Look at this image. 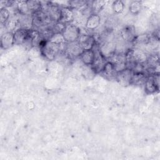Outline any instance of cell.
<instances>
[{"label":"cell","mask_w":160,"mask_h":160,"mask_svg":"<svg viewBox=\"0 0 160 160\" xmlns=\"http://www.w3.org/2000/svg\"><path fill=\"white\" fill-rule=\"evenodd\" d=\"M79 58L86 66H91L95 58V52L93 49L84 50L81 54Z\"/></svg>","instance_id":"ac0fdd59"},{"label":"cell","mask_w":160,"mask_h":160,"mask_svg":"<svg viewBox=\"0 0 160 160\" xmlns=\"http://www.w3.org/2000/svg\"><path fill=\"white\" fill-rule=\"evenodd\" d=\"M116 43L112 41L102 42L99 47L101 54L108 60L116 53Z\"/></svg>","instance_id":"9c48e42d"},{"label":"cell","mask_w":160,"mask_h":160,"mask_svg":"<svg viewBox=\"0 0 160 160\" xmlns=\"http://www.w3.org/2000/svg\"><path fill=\"white\" fill-rule=\"evenodd\" d=\"M148 76L145 72H132L129 85L141 86L144 84Z\"/></svg>","instance_id":"ffe728a7"},{"label":"cell","mask_w":160,"mask_h":160,"mask_svg":"<svg viewBox=\"0 0 160 160\" xmlns=\"http://www.w3.org/2000/svg\"><path fill=\"white\" fill-rule=\"evenodd\" d=\"M106 1L102 0L93 1L91 3V9L92 13L98 14L104 8Z\"/></svg>","instance_id":"cb8c5ba5"},{"label":"cell","mask_w":160,"mask_h":160,"mask_svg":"<svg viewBox=\"0 0 160 160\" xmlns=\"http://www.w3.org/2000/svg\"><path fill=\"white\" fill-rule=\"evenodd\" d=\"M21 29L25 30H31L33 29V19L31 14H21L18 18Z\"/></svg>","instance_id":"9a60e30c"},{"label":"cell","mask_w":160,"mask_h":160,"mask_svg":"<svg viewBox=\"0 0 160 160\" xmlns=\"http://www.w3.org/2000/svg\"><path fill=\"white\" fill-rule=\"evenodd\" d=\"M144 91L147 94H152L159 89V73L147 77L144 82Z\"/></svg>","instance_id":"277c9868"},{"label":"cell","mask_w":160,"mask_h":160,"mask_svg":"<svg viewBox=\"0 0 160 160\" xmlns=\"http://www.w3.org/2000/svg\"><path fill=\"white\" fill-rule=\"evenodd\" d=\"M146 65L147 68H152L159 71V54L156 52L148 54Z\"/></svg>","instance_id":"e0dca14e"},{"label":"cell","mask_w":160,"mask_h":160,"mask_svg":"<svg viewBox=\"0 0 160 160\" xmlns=\"http://www.w3.org/2000/svg\"><path fill=\"white\" fill-rule=\"evenodd\" d=\"M101 24V17L98 14H91L87 18L85 28L89 31L96 30Z\"/></svg>","instance_id":"7c38bea8"},{"label":"cell","mask_w":160,"mask_h":160,"mask_svg":"<svg viewBox=\"0 0 160 160\" xmlns=\"http://www.w3.org/2000/svg\"><path fill=\"white\" fill-rule=\"evenodd\" d=\"M78 41L84 51L92 49L97 44L95 38L91 34H80Z\"/></svg>","instance_id":"ba28073f"},{"label":"cell","mask_w":160,"mask_h":160,"mask_svg":"<svg viewBox=\"0 0 160 160\" xmlns=\"http://www.w3.org/2000/svg\"><path fill=\"white\" fill-rule=\"evenodd\" d=\"M108 61L111 62L113 64L117 72L122 71L126 68L125 54L115 53L112 56L109 58Z\"/></svg>","instance_id":"52a82bcc"},{"label":"cell","mask_w":160,"mask_h":160,"mask_svg":"<svg viewBox=\"0 0 160 160\" xmlns=\"http://www.w3.org/2000/svg\"><path fill=\"white\" fill-rule=\"evenodd\" d=\"M48 41L58 45H61L66 42L62 34L58 32L54 33Z\"/></svg>","instance_id":"83f0119b"},{"label":"cell","mask_w":160,"mask_h":160,"mask_svg":"<svg viewBox=\"0 0 160 160\" xmlns=\"http://www.w3.org/2000/svg\"><path fill=\"white\" fill-rule=\"evenodd\" d=\"M61 16L60 21L66 24H69L72 22L74 18V11L68 6H62L61 7Z\"/></svg>","instance_id":"2e32d148"},{"label":"cell","mask_w":160,"mask_h":160,"mask_svg":"<svg viewBox=\"0 0 160 160\" xmlns=\"http://www.w3.org/2000/svg\"><path fill=\"white\" fill-rule=\"evenodd\" d=\"M142 9V2L140 1H133L130 3L129 9L131 14L136 15L140 12Z\"/></svg>","instance_id":"4316f807"},{"label":"cell","mask_w":160,"mask_h":160,"mask_svg":"<svg viewBox=\"0 0 160 160\" xmlns=\"http://www.w3.org/2000/svg\"><path fill=\"white\" fill-rule=\"evenodd\" d=\"M27 4L29 10L31 12L39 11L41 9V1L38 0H28Z\"/></svg>","instance_id":"484cf974"},{"label":"cell","mask_w":160,"mask_h":160,"mask_svg":"<svg viewBox=\"0 0 160 160\" xmlns=\"http://www.w3.org/2000/svg\"><path fill=\"white\" fill-rule=\"evenodd\" d=\"M132 74V71L131 69L126 68L125 69L117 72L116 79L122 85H129L130 80Z\"/></svg>","instance_id":"4fadbf2b"},{"label":"cell","mask_w":160,"mask_h":160,"mask_svg":"<svg viewBox=\"0 0 160 160\" xmlns=\"http://www.w3.org/2000/svg\"><path fill=\"white\" fill-rule=\"evenodd\" d=\"M83 51L84 50L78 41H76L72 42L67 43L64 53L69 59L74 60L77 58H79Z\"/></svg>","instance_id":"5b68a950"},{"label":"cell","mask_w":160,"mask_h":160,"mask_svg":"<svg viewBox=\"0 0 160 160\" xmlns=\"http://www.w3.org/2000/svg\"><path fill=\"white\" fill-rule=\"evenodd\" d=\"M28 36V31L23 29H19L14 33V44L21 45L23 44Z\"/></svg>","instance_id":"44dd1931"},{"label":"cell","mask_w":160,"mask_h":160,"mask_svg":"<svg viewBox=\"0 0 160 160\" xmlns=\"http://www.w3.org/2000/svg\"><path fill=\"white\" fill-rule=\"evenodd\" d=\"M80 29L72 23L67 24L62 35L67 43L78 41L80 36Z\"/></svg>","instance_id":"3957f363"},{"label":"cell","mask_w":160,"mask_h":160,"mask_svg":"<svg viewBox=\"0 0 160 160\" xmlns=\"http://www.w3.org/2000/svg\"><path fill=\"white\" fill-rule=\"evenodd\" d=\"M10 17V12L6 8L0 9V22L1 25H6L9 21Z\"/></svg>","instance_id":"f1b7e54d"},{"label":"cell","mask_w":160,"mask_h":160,"mask_svg":"<svg viewBox=\"0 0 160 160\" xmlns=\"http://www.w3.org/2000/svg\"><path fill=\"white\" fill-rule=\"evenodd\" d=\"M124 4L122 1L118 0L113 1L112 4V8L115 14H121L124 9Z\"/></svg>","instance_id":"f546056e"},{"label":"cell","mask_w":160,"mask_h":160,"mask_svg":"<svg viewBox=\"0 0 160 160\" xmlns=\"http://www.w3.org/2000/svg\"><path fill=\"white\" fill-rule=\"evenodd\" d=\"M7 32L14 33L16 31L21 29L19 21L18 18H14L9 19L4 26Z\"/></svg>","instance_id":"603a6c76"},{"label":"cell","mask_w":160,"mask_h":160,"mask_svg":"<svg viewBox=\"0 0 160 160\" xmlns=\"http://www.w3.org/2000/svg\"><path fill=\"white\" fill-rule=\"evenodd\" d=\"M16 8L20 14H30L31 12L28 9L26 1H16Z\"/></svg>","instance_id":"d4e9b609"},{"label":"cell","mask_w":160,"mask_h":160,"mask_svg":"<svg viewBox=\"0 0 160 160\" xmlns=\"http://www.w3.org/2000/svg\"><path fill=\"white\" fill-rule=\"evenodd\" d=\"M14 45V33L6 31L1 36V48L6 50Z\"/></svg>","instance_id":"5bb4252c"},{"label":"cell","mask_w":160,"mask_h":160,"mask_svg":"<svg viewBox=\"0 0 160 160\" xmlns=\"http://www.w3.org/2000/svg\"><path fill=\"white\" fill-rule=\"evenodd\" d=\"M67 42L61 44V45H58L54 43H52L49 41H48L46 44L43 47L42 49H41V54L44 56L49 61L54 60L56 56L59 53L60 51L64 50L65 51L66 47L63 48L64 45L66 44Z\"/></svg>","instance_id":"6da1fadb"},{"label":"cell","mask_w":160,"mask_h":160,"mask_svg":"<svg viewBox=\"0 0 160 160\" xmlns=\"http://www.w3.org/2000/svg\"><path fill=\"white\" fill-rule=\"evenodd\" d=\"M61 7L52 2H51L48 11V14L52 22L54 23L60 21L61 16Z\"/></svg>","instance_id":"8fae6325"},{"label":"cell","mask_w":160,"mask_h":160,"mask_svg":"<svg viewBox=\"0 0 160 160\" xmlns=\"http://www.w3.org/2000/svg\"><path fill=\"white\" fill-rule=\"evenodd\" d=\"M101 74L106 79H115L117 72L113 66V64L108 61L106 64H105L103 70L101 72Z\"/></svg>","instance_id":"d6986e66"},{"label":"cell","mask_w":160,"mask_h":160,"mask_svg":"<svg viewBox=\"0 0 160 160\" xmlns=\"http://www.w3.org/2000/svg\"><path fill=\"white\" fill-rule=\"evenodd\" d=\"M31 15L33 19V27L36 28L37 30L49 26L52 22L48 13L41 10L32 12Z\"/></svg>","instance_id":"7a4b0ae2"},{"label":"cell","mask_w":160,"mask_h":160,"mask_svg":"<svg viewBox=\"0 0 160 160\" xmlns=\"http://www.w3.org/2000/svg\"><path fill=\"white\" fill-rule=\"evenodd\" d=\"M67 24L64 23L61 21L57 22L54 24L52 26V29L54 31V32H58V33H62L64 32L65 30V28L66 27Z\"/></svg>","instance_id":"4dcf8cb0"},{"label":"cell","mask_w":160,"mask_h":160,"mask_svg":"<svg viewBox=\"0 0 160 160\" xmlns=\"http://www.w3.org/2000/svg\"><path fill=\"white\" fill-rule=\"evenodd\" d=\"M94 52L95 58L92 64L90 66L92 71L95 74H98L102 72L105 64L108 62V60L101 54L99 48L96 50V51H94Z\"/></svg>","instance_id":"8992f818"},{"label":"cell","mask_w":160,"mask_h":160,"mask_svg":"<svg viewBox=\"0 0 160 160\" xmlns=\"http://www.w3.org/2000/svg\"><path fill=\"white\" fill-rule=\"evenodd\" d=\"M69 5L68 6L72 10H77L80 12H82L87 8L89 7L88 1H82V0H75L71 1L68 2Z\"/></svg>","instance_id":"7402d4cb"},{"label":"cell","mask_w":160,"mask_h":160,"mask_svg":"<svg viewBox=\"0 0 160 160\" xmlns=\"http://www.w3.org/2000/svg\"><path fill=\"white\" fill-rule=\"evenodd\" d=\"M16 1H1L0 2V5H1V8H9L12 7L13 6H15Z\"/></svg>","instance_id":"1f68e13d"},{"label":"cell","mask_w":160,"mask_h":160,"mask_svg":"<svg viewBox=\"0 0 160 160\" xmlns=\"http://www.w3.org/2000/svg\"><path fill=\"white\" fill-rule=\"evenodd\" d=\"M120 36L122 40L127 42L132 43L136 37L135 29L132 26H124L120 32Z\"/></svg>","instance_id":"30bf717a"}]
</instances>
